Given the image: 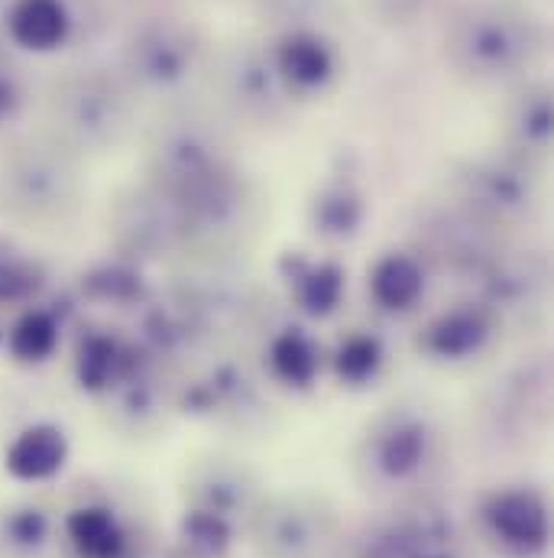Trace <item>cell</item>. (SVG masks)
I'll list each match as a JSON object with an SVG mask.
<instances>
[{
    "mask_svg": "<svg viewBox=\"0 0 554 558\" xmlns=\"http://www.w3.org/2000/svg\"><path fill=\"white\" fill-rule=\"evenodd\" d=\"M72 172L62 156L29 146L0 162V208L23 221H52L72 205Z\"/></svg>",
    "mask_w": 554,
    "mask_h": 558,
    "instance_id": "obj_1",
    "label": "cell"
},
{
    "mask_svg": "<svg viewBox=\"0 0 554 558\" xmlns=\"http://www.w3.org/2000/svg\"><path fill=\"white\" fill-rule=\"evenodd\" d=\"M434 458V428L418 413L393 410L380 418L364 445V464L373 481L386 487L413 484Z\"/></svg>",
    "mask_w": 554,
    "mask_h": 558,
    "instance_id": "obj_2",
    "label": "cell"
},
{
    "mask_svg": "<svg viewBox=\"0 0 554 558\" xmlns=\"http://www.w3.org/2000/svg\"><path fill=\"white\" fill-rule=\"evenodd\" d=\"M480 523L503 556L535 558L549 549L552 539L549 504L535 487L493 490L480 507Z\"/></svg>",
    "mask_w": 554,
    "mask_h": 558,
    "instance_id": "obj_3",
    "label": "cell"
},
{
    "mask_svg": "<svg viewBox=\"0 0 554 558\" xmlns=\"http://www.w3.org/2000/svg\"><path fill=\"white\" fill-rule=\"evenodd\" d=\"M454 49L470 69L480 72H506L526 56V36L522 26L503 13H470V20L460 23L454 36Z\"/></svg>",
    "mask_w": 554,
    "mask_h": 558,
    "instance_id": "obj_4",
    "label": "cell"
},
{
    "mask_svg": "<svg viewBox=\"0 0 554 558\" xmlns=\"http://www.w3.org/2000/svg\"><path fill=\"white\" fill-rule=\"evenodd\" d=\"M72 441L59 422H29L3 448V471L20 484H46L69 464Z\"/></svg>",
    "mask_w": 554,
    "mask_h": 558,
    "instance_id": "obj_5",
    "label": "cell"
},
{
    "mask_svg": "<svg viewBox=\"0 0 554 558\" xmlns=\"http://www.w3.org/2000/svg\"><path fill=\"white\" fill-rule=\"evenodd\" d=\"M75 558H131V530L108 504H78L62 520Z\"/></svg>",
    "mask_w": 554,
    "mask_h": 558,
    "instance_id": "obj_6",
    "label": "cell"
},
{
    "mask_svg": "<svg viewBox=\"0 0 554 558\" xmlns=\"http://www.w3.org/2000/svg\"><path fill=\"white\" fill-rule=\"evenodd\" d=\"M137 377L134 351L108 331H85L75 344V380L85 393H114L124 380Z\"/></svg>",
    "mask_w": 554,
    "mask_h": 558,
    "instance_id": "obj_7",
    "label": "cell"
},
{
    "mask_svg": "<svg viewBox=\"0 0 554 558\" xmlns=\"http://www.w3.org/2000/svg\"><path fill=\"white\" fill-rule=\"evenodd\" d=\"M7 33L20 49L52 52L72 33V16L62 0H13L7 13Z\"/></svg>",
    "mask_w": 554,
    "mask_h": 558,
    "instance_id": "obj_8",
    "label": "cell"
},
{
    "mask_svg": "<svg viewBox=\"0 0 554 558\" xmlns=\"http://www.w3.org/2000/svg\"><path fill=\"white\" fill-rule=\"evenodd\" d=\"M62 344V322L52 308L46 305H26L16 322L10 325V331H3V348L7 354L23 364V367H39L46 361L56 357Z\"/></svg>",
    "mask_w": 554,
    "mask_h": 558,
    "instance_id": "obj_9",
    "label": "cell"
},
{
    "mask_svg": "<svg viewBox=\"0 0 554 558\" xmlns=\"http://www.w3.org/2000/svg\"><path fill=\"white\" fill-rule=\"evenodd\" d=\"M56 536V517L39 500L13 504L0 513V549L10 558H39Z\"/></svg>",
    "mask_w": 554,
    "mask_h": 558,
    "instance_id": "obj_10",
    "label": "cell"
},
{
    "mask_svg": "<svg viewBox=\"0 0 554 558\" xmlns=\"http://www.w3.org/2000/svg\"><path fill=\"white\" fill-rule=\"evenodd\" d=\"M487 341H490V322L483 312H473V308L444 312L424 335L428 354L441 361H467L480 354Z\"/></svg>",
    "mask_w": 554,
    "mask_h": 558,
    "instance_id": "obj_11",
    "label": "cell"
},
{
    "mask_svg": "<svg viewBox=\"0 0 554 558\" xmlns=\"http://www.w3.org/2000/svg\"><path fill=\"white\" fill-rule=\"evenodd\" d=\"M424 292V274L409 254H386L370 274V295L386 312H406Z\"/></svg>",
    "mask_w": 554,
    "mask_h": 558,
    "instance_id": "obj_12",
    "label": "cell"
},
{
    "mask_svg": "<svg viewBox=\"0 0 554 558\" xmlns=\"http://www.w3.org/2000/svg\"><path fill=\"white\" fill-rule=\"evenodd\" d=\"M46 267L26 247L0 241V305H36L46 289Z\"/></svg>",
    "mask_w": 554,
    "mask_h": 558,
    "instance_id": "obj_13",
    "label": "cell"
},
{
    "mask_svg": "<svg viewBox=\"0 0 554 558\" xmlns=\"http://www.w3.org/2000/svg\"><path fill=\"white\" fill-rule=\"evenodd\" d=\"M175 543L182 558H224L234 546V526L214 510L188 507L178 520Z\"/></svg>",
    "mask_w": 554,
    "mask_h": 558,
    "instance_id": "obj_14",
    "label": "cell"
},
{
    "mask_svg": "<svg viewBox=\"0 0 554 558\" xmlns=\"http://www.w3.org/2000/svg\"><path fill=\"white\" fill-rule=\"evenodd\" d=\"M276 65L292 85H298V88H318V85H324L331 78L334 56H331V49L318 36H311V33H292L279 46Z\"/></svg>",
    "mask_w": 554,
    "mask_h": 558,
    "instance_id": "obj_15",
    "label": "cell"
},
{
    "mask_svg": "<svg viewBox=\"0 0 554 558\" xmlns=\"http://www.w3.org/2000/svg\"><path fill=\"white\" fill-rule=\"evenodd\" d=\"M108 95H101L91 82H75L56 95V118L62 131L78 140H95L108 131Z\"/></svg>",
    "mask_w": 554,
    "mask_h": 558,
    "instance_id": "obj_16",
    "label": "cell"
},
{
    "mask_svg": "<svg viewBox=\"0 0 554 558\" xmlns=\"http://www.w3.org/2000/svg\"><path fill=\"white\" fill-rule=\"evenodd\" d=\"M270 367H273L276 380H282L285 387L308 390L318 380V371H321L318 348L311 344L308 335H301L295 328L282 331L270 344Z\"/></svg>",
    "mask_w": 554,
    "mask_h": 558,
    "instance_id": "obj_17",
    "label": "cell"
},
{
    "mask_svg": "<svg viewBox=\"0 0 554 558\" xmlns=\"http://www.w3.org/2000/svg\"><path fill=\"white\" fill-rule=\"evenodd\" d=\"M292 289L308 315L324 318L337 308L344 295V270L337 264H301L292 274Z\"/></svg>",
    "mask_w": 554,
    "mask_h": 558,
    "instance_id": "obj_18",
    "label": "cell"
},
{
    "mask_svg": "<svg viewBox=\"0 0 554 558\" xmlns=\"http://www.w3.org/2000/svg\"><path fill=\"white\" fill-rule=\"evenodd\" d=\"M360 221H364V202L354 189L334 185V189L318 195V202H315V225L318 228L315 231H321L328 238H350Z\"/></svg>",
    "mask_w": 554,
    "mask_h": 558,
    "instance_id": "obj_19",
    "label": "cell"
},
{
    "mask_svg": "<svg viewBox=\"0 0 554 558\" xmlns=\"http://www.w3.org/2000/svg\"><path fill=\"white\" fill-rule=\"evenodd\" d=\"M383 367V344L373 335H350L334 354V374L347 387H367Z\"/></svg>",
    "mask_w": 554,
    "mask_h": 558,
    "instance_id": "obj_20",
    "label": "cell"
},
{
    "mask_svg": "<svg viewBox=\"0 0 554 558\" xmlns=\"http://www.w3.org/2000/svg\"><path fill=\"white\" fill-rule=\"evenodd\" d=\"M270 553H279L282 558H301L308 549H315V533L311 523L298 510H282L273 517L270 530Z\"/></svg>",
    "mask_w": 554,
    "mask_h": 558,
    "instance_id": "obj_21",
    "label": "cell"
},
{
    "mask_svg": "<svg viewBox=\"0 0 554 558\" xmlns=\"http://www.w3.org/2000/svg\"><path fill=\"white\" fill-rule=\"evenodd\" d=\"M137 277L121 267H101L85 277V292L101 302H127L137 295Z\"/></svg>",
    "mask_w": 554,
    "mask_h": 558,
    "instance_id": "obj_22",
    "label": "cell"
},
{
    "mask_svg": "<svg viewBox=\"0 0 554 558\" xmlns=\"http://www.w3.org/2000/svg\"><path fill=\"white\" fill-rule=\"evenodd\" d=\"M182 43H169L165 36H156L149 43H143V69L146 75L152 78H175L182 62H185V52L178 49Z\"/></svg>",
    "mask_w": 554,
    "mask_h": 558,
    "instance_id": "obj_23",
    "label": "cell"
},
{
    "mask_svg": "<svg viewBox=\"0 0 554 558\" xmlns=\"http://www.w3.org/2000/svg\"><path fill=\"white\" fill-rule=\"evenodd\" d=\"M23 111V85L13 72L0 69V128L16 121Z\"/></svg>",
    "mask_w": 554,
    "mask_h": 558,
    "instance_id": "obj_24",
    "label": "cell"
},
{
    "mask_svg": "<svg viewBox=\"0 0 554 558\" xmlns=\"http://www.w3.org/2000/svg\"><path fill=\"white\" fill-rule=\"evenodd\" d=\"M487 182H490L493 189H500V172H496V169H493V172H487ZM503 182H506V192H503V205H513V202H509V198L516 195V192H513V182H509V179H503ZM496 205H500V195H496Z\"/></svg>",
    "mask_w": 554,
    "mask_h": 558,
    "instance_id": "obj_25",
    "label": "cell"
},
{
    "mask_svg": "<svg viewBox=\"0 0 554 558\" xmlns=\"http://www.w3.org/2000/svg\"><path fill=\"white\" fill-rule=\"evenodd\" d=\"M0 348H3V325H0Z\"/></svg>",
    "mask_w": 554,
    "mask_h": 558,
    "instance_id": "obj_26",
    "label": "cell"
},
{
    "mask_svg": "<svg viewBox=\"0 0 554 558\" xmlns=\"http://www.w3.org/2000/svg\"><path fill=\"white\" fill-rule=\"evenodd\" d=\"M424 558H447V556H424Z\"/></svg>",
    "mask_w": 554,
    "mask_h": 558,
    "instance_id": "obj_27",
    "label": "cell"
}]
</instances>
